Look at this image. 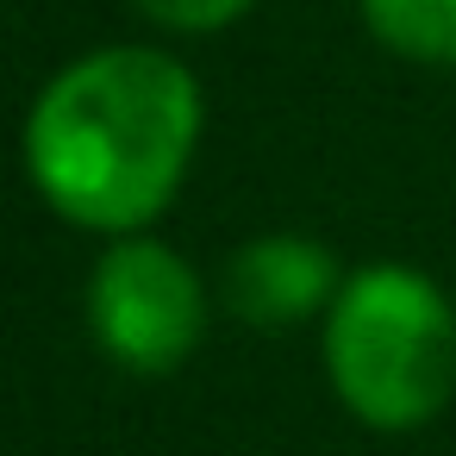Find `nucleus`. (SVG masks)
I'll use <instances>...</instances> for the list:
<instances>
[{"label": "nucleus", "instance_id": "6", "mask_svg": "<svg viewBox=\"0 0 456 456\" xmlns=\"http://www.w3.org/2000/svg\"><path fill=\"white\" fill-rule=\"evenodd\" d=\"M132 7L169 38H213V32L238 26L256 0H132Z\"/></svg>", "mask_w": 456, "mask_h": 456}, {"label": "nucleus", "instance_id": "5", "mask_svg": "<svg viewBox=\"0 0 456 456\" xmlns=\"http://www.w3.org/2000/svg\"><path fill=\"white\" fill-rule=\"evenodd\" d=\"M362 32L419 69H456V0H356Z\"/></svg>", "mask_w": 456, "mask_h": 456}, {"label": "nucleus", "instance_id": "4", "mask_svg": "<svg viewBox=\"0 0 456 456\" xmlns=\"http://www.w3.org/2000/svg\"><path fill=\"white\" fill-rule=\"evenodd\" d=\"M344 275L350 269L331 256L325 238H313V232H256L225 263V306L250 325H269V331L313 325L338 300Z\"/></svg>", "mask_w": 456, "mask_h": 456}, {"label": "nucleus", "instance_id": "2", "mask_svg": "<svg viewBox=\"0 0 456 456\" xmlns=\"http://www.w3.org/2000/svg\"><path fill=\"white\" fill-rule=\"evenodd\" d=\"M338 406L369 431H419L456 394V300L412 263H362L319 319Z\"/></svg>", "mask_w": 456, "mask_h": 456}, {"label": "nucleus", "instance_id": "1", "mask_svg": "<svg viewBox=\"0 0 456 456\" xmlns=\"http://www.w3.org/2000/svg\"><path fill=\"white\" fill-rule=\"evenodd\" d=\"M207 88L163 45L69 57L26 107L20 163L32 194L88 238L151 232L194 175Z\"/></svg>", "mask_w": 456, "mask_h": 456}, {"label": "nucleus", "instance_id": "3", "mask_svg": "<svg viewBox=\"0 0 456 456\" xmlns=\"http://www.w3.org/2000/svg\"><path fill=\"white\" fill-rule=\"evenodd\" d=\"M88 338L126 375H175L207 338V281L200 269L157 232L107 238L88 269Z\"/></svg>", "mask_w": 456, "mask_h": 456}]
</instances>
